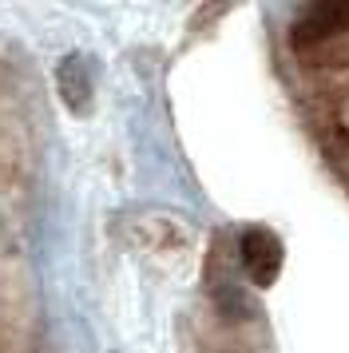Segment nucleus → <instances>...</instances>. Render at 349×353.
I'll return each mask as SVG.
<instances>
[{
  "label": "nucleus",
  "mask_w": 349,
  "mask_h": 353,
  "mask_svg": "<svg viewBox=\"0 0 349 353\" xmlns=\"http://www.w3.org/2000/svg\"><path fill=\"white\" fill-rule=\"evenodd\" d=\"M349 32V4H330V0H321V4H310V8H301V17L294 20V48L298 52H314L321 44H330L337 36Z\"/></svg>",
  "instance_id": "obj_1"
},
{
  "label": "nucleus",
  "mask_w": 349,
  "mask_h": 353,
  "mask_svg": "<svg viewBox=\"0 0 349 353\" xmlns=\"http://www.w3.org/2000/svg\"><path fill=\"white\" fill-rule=\"evenodd\" d=\"M238 258H242V270L250 274L254 286H274L278 282V274H282V242H278V234L274 230H266V226H254V230H246L242 234V242H238Z\"/></svg>",
  "instance_id": "obj_2"
},
{
  "label": "nucleus",
  "mask_w": 349,
  "mask_h": 353,
  "mask_svg": "<svg viewBox=\"0 0 349 353\" xmlns=\"http://www.w3.org/2000/svg\"><path fill=\"white\" fill-rule=\"evenodd\" d=\"M56 92L60 99L72 108V112H88V99H92V68H88V56H63L60 68H56Z\"/></svg>",
  "instance_id": "obj_3"
}]
</instances>
